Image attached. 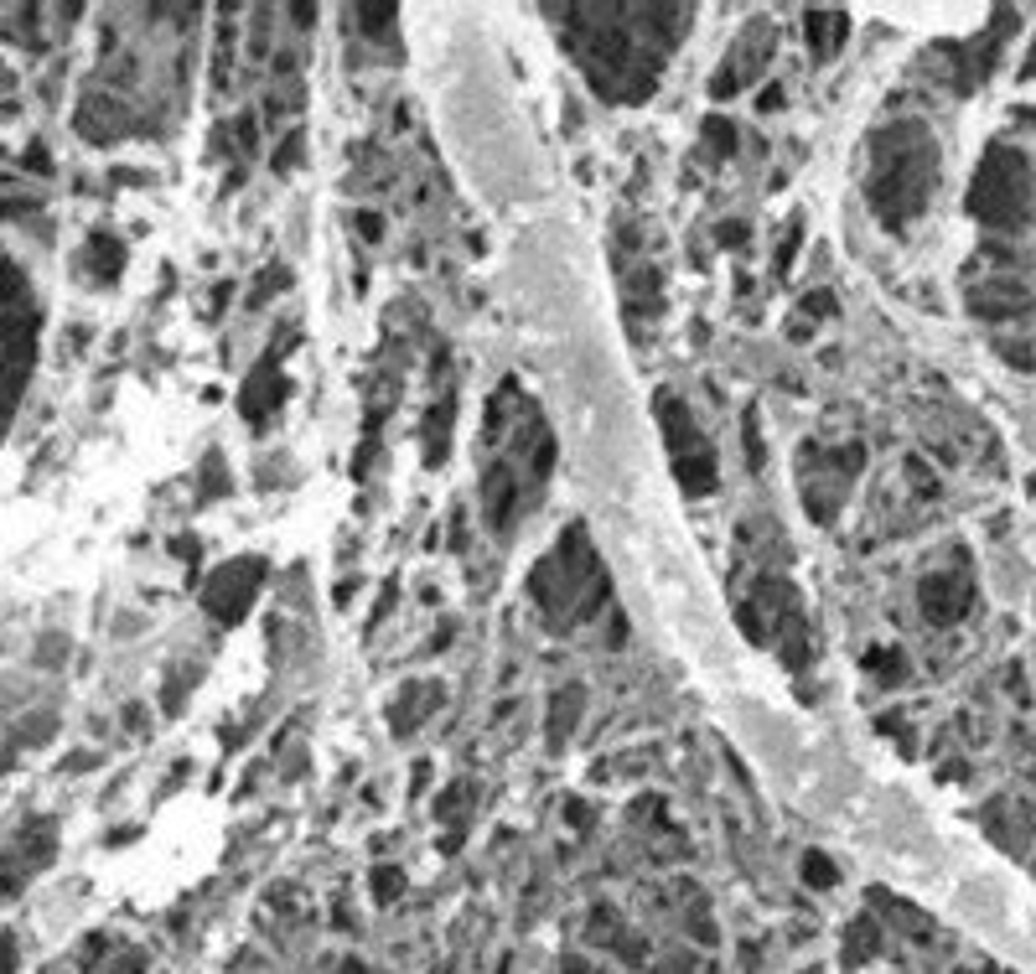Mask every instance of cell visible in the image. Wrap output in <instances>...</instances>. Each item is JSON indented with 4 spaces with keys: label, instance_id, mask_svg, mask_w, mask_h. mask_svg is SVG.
<instances>
[{
    "label": "cell",
    "instance_id": "obj_1",
    "mask_svg": "<svg viewBox=\"0 0 1036 974\" xmlns=\"http://www.w3.org/2000/svg\"><path fill=\"white\" fill-rule=\"evenodd\" d=\"M591 89L643 104L658 89L669 47L690 32V5H549Z\"/></svg>",
    "mask_w": 1036,
    "mask_h": 974
},
{
    "label": "cell",
    "instance_id": "obj_2",
    "mask_svg": "<svg viewBox=\"0 0 1036 974\" xmlns=\"http://www.w3.org/2000/svg\"><path fill=\"white\" fill-rule=\"evenodd\" d=\"M938 187V141L923 120H891L871 141L866 198L887 228H907Z\"/></svg>",
    "mask_w": 1036,
    "mask_h": 974
},
{
    "label": "cell",
    "instance_id": "obj_3",
    "mask_svg": "<svg viewBox=\"0 0 1036 974\" xmlns=\"http://www.w3.org/2000/svg\"><path fill=\"white\" fill-rule=\"evenodd\" d=\"M528 596H534V607L545 612V623L560 627V632L591 623V617L606 607V570H601V560L591 555V539H586L581 524L565 529L560 545L534 566Z\"/></svg>",
    "mask_w": 1036,
    "mask_h": 974
},
{
    "label": "cell",
    "instance_id": "obj_4",
    "mask_svg": "<svg viewBox=\"0 0 1036 974\" xmlns=\"http://www.w3.org/2000/svg\"><path fill=\"white\" fill-rule=\"evenodd\" d=\"M32 352H37V301L26 276H16L0 259V425L11 421L26 373H32Z\"/></svg>",
    "mask_w": 1036,
    "mask_h": 974
},
{
    "label": "cell",
    "instance_id": "obj_5",
    "mask_svg": "<svg viewBox=\"0 0 1036 974\" xmlns=\"http://www.w3.org/2000/svg\"><path fill=\"white\" fill-rule=\"evenodd\" d=\"M1026 198H1032L1026 156L995 141V146L984 150L974 182H969V213H974L984 228H1021V223H1026Z\"/></svg>",
    "mask_w": 1036,
    "mask_h": 974
},
{
    "label": "cell",
    "instance_id": "obj_6",
    "mask_svg": "<svg viewBox=\"0 0 1036 974\" xmlns=\"http://www.w3.org/2000/svg\"><path fill=\"white\" fill-rule=\"evenodd\" d=\"M658 425H664V441H669V461H673V478H679V488L690 497L710 493L715 488V451H710V441L700 436V425H694V415L673 394H658Z\"/></svg>",
    "mask_w": 1036,
    "mask_h": 974
},
{
    "label": "cell",
    "instance_id": "obj_7",
    "mask_svg": "<svg viewBox=\"0 0 1036 974\" xmlns=\"http://www.w3.org/2000/svg\"><path fill=\"white\" fill-rule=\"evenodd\" d=\"M265 575H270V560H265V555H238V560L219 566L213 575H208V586H202V607H208V617L223 623V627L244 623V612L255 607Z\"/></svg>",
    "mask_w": 1036,
    "mask_h": 974
},
{
    "label": "cell",
    "instance_id": "obj_8",
    "mask_svg": "<svg viewBox=\"0 0 1036 974\" xmlns=\"http://www.w3.org/2000/svg\"><path fill=\"white\" fill-rule=\"evenodd\" d=\"M767 57H772V26H767V21H751L742 32V42H736L731 63H721V74L710 78V99H731L742 83H751V78L762 74Z\"/></svg>",
    "mask_w": 1036,
    "mask_h": 974
},
{
    "label": "cell",
    "instance_id": "obj_9",
    "mask_svg": "<svg viewBox=\"0 0 1036 974\" xmlns=\"http://www.w3.org/2000/svg\"><path fill=\"white\" fill-rule=\"evenodd\" d=\"M917 602H923V617L933 627H954L974 607V581L963 570H938V575H927L917 586Z\"/></svg>",
    "mask_w": 1036,
    "mask_h": 974
},
{
    "label": "cell",
    "instance_id": "obj_10",
    "mask_svg": "<svg viewBox=\"0 0 1036 974\" xmlns=\"http://www.w3.org/2000/svg\"><path fill=\"white\" fill-rule=\"evenodd\" d=\"M286 352V348H280ZM280 352L275 358H265V363L249 373V384L238 389V410H244V421H265L286 394H291V384H286V373H280Z\"/></svg>",
    "mask_w": 1036,
    "mask_h": 974
},
{
    "label": "cell",
    "instance_id": "obj_11",
    "mask_svg": "<svg viewBox=\"0 0 1036 974\" xmlns=\"http://www.w3.org/2000/svg\"><path fill=\"white\" fill-rule=\"evenodd\" d=\"M482 503H488L492 534H509L513 508H519V472H513V467H492L488 482H482Z\"/></svg>",
    "mask_w": 1036,
    "mask_h": 974
},
{
    "label": "cell",
    "instance_id": "obj_12",
    "mask_svg": "<svg viewBox=\"0 0 1036 974\" xmlns=\"http://www.w3.org/2000/svg\"><path fill=\"white\" fill-rule=\"evenodd\" d=\"M803 37L814 47V57H835L839 42L850 37V11H835V5H814L803 16Z\"/></svg>",
    "mask_w": 1036,
    "mask_h": 974
},
{
    "label": "cell",
    "instance_id": "obj_13",
    "mask_svg": "<svg viewBox=\"0 0 1036 974\" xmlns=\"http://www.w3.org/2000/svg\"><path fill=\"white\" fill-rule=\"evenodd\" d=\"M581 710H586V690H581V684H565L560 695L549 699V747H555V752H560L565 736L576 731Z\"/></svg>",
    "mask_w": 1036,
    "mask_h": 974
},
{
    "label": "cell",
    "instance_id": "obj_14",
    "mask_svg": "<svg viewBox=\"0 0 1036 974\" xmlns=\"http://www.w3.org/2000/svg\"><path fill=\"white\" fill-rule=\"evenodd\" d=\"M420 705H441V690H431V684H410L394 705H389V726H394V736H410L420 726Z\"/></svg>",
    "mask_w": 1036,
    "mask_h": 974
},
{
    "label": "cell",
    "instance_id": "obj_15",
    "mask_svg": "<svg viewBox=\"0 0 1036 974\" xmlns=\"http://www.w3.org/2000/svg\"><path fill=\"white\" fill-rule=\"evenodd\" d=\"M89 259H93V276L114 280L120 270H125V244L114 239V234H93V239H89Z\"/></svg>",
    "mask_w": 1036,
    "mask_h": 974
},
{
    "label": "cell",
    "instance_id": "obj_16",
    "mask_svg": "<svg viewBox=\"0 0 1036 974\" xmlns=\"http://www.w3.org/2000/svg\"><path fill=\"white\" fill-rule=\"evenodd\" d=\"M452 415H456V400L446 394V400L431 410V421H425V425H431V446H425V461H431V467L446 457V441H452Z\"/></svg>",
    "mask_w": 1036,
    "mask_h": 974
},
{
    "label": "cell",
    "instance_id": "obj_17",
    "mask_svg": "<svg viewBox=\"0 0 1036 974\" xmlns=\"http://www.w3.org/2000/svg\"><path fill=\"white\" fill-rule=\"evenodd\" d=\"M866 669H871L881 684H902L907 680V653H902V648H871V653H866Z\"/></svg>",
    "mask_w": 1036,
    "mask_h": 974
},
{
    "label": "cell",
    "instance_id": "obj_18",
    "mask_svg": "<svg viewBox=\"0 0 1036 974\" xmlns=\"http://www.w3.org/2000/svg\"><path fill=\"white\" fill-rule=\"evenodd\" d=\"M876 954V922L871 918H855L850 938H845V964H866Z\"/></svg>",
    "mask_w": 1036,
    "mask_h": 974
},
{
    "label": "cell",
    "instance_id": "obj_19",
    "mask_svg": "<svg viewBox=\"0 0 1036 974\" xmlns=\"http://www.w3.org/2000/svg\"><path fill=\"white\" fill-rule=\"evenodd\" d=\"M1021 306H1026L1021 291H995V295H980V301H974L980 316H1011V312H1021Z\"/></svg>",
    "mask_w": 1036,
    "mask_h": 974
},
{
    "label": "cell",
    "instance_id": "obj_20",
    "mask_svg": "<svg viewBox=\"0 0 1036 974\" xmlns=\"http://www.w3.org/2000/svg\"><path fill=\"white\" fill-rule=\"evenodd\" d=\"M705 146H710V156H731V150H736V125L705 120Z\"/></svg>",
    "mask_w": 1036,
    "mask_h": 974
},
{
    "label": "cell",
    "instance_id": "obj_21",
    "mask_svg": "<svg viewBox=\"0 0 1036 974\" xmlns=\"http://www.w3.org/2000/svg\"><path fill=\"white\" fill-rule=\"evenodd\" d=\"M353 11H358V26H364V32H389V26H394V5L368 0V5H353Z\"/></svg>",
    "mask_w": 1036,
    "mask_h": 974
},
{
    "label": "cell",
    "instance_id": "obj_22",
    "mask_svg": "<svg viewBox=\"0 0 1036 974\" xmlns=\"http://www.w3.org/2000/svg\"><path fill=\"white\" fill-rule=\"evenodd\" d=\"M803 876H809V886H818V892H824V886H835V882H839V871H835V865H829V861H824L818 850H809V855H803Z\"/></svg>",
    "mask_w": 1036,
    "mask_h": 974
},
{
    "label": "cell",
    "instance_id": "obj_23",
    "mask_svg": "<svg viewBox=\"0 0 1036 974\" xmlns=\"http://www.w3.org/2000/svg\"><path fill=\"white\" fill-rule=\"evenodd\" d=\"M400 892H404L400 865H379V871H374V897H379V902H394Z\"/></svg>",
    "mask_w": 1036,
    "mask_h": 974
},
{
    "label": "cell",
    "instance_id": "obj_24",
    "mask_svg": "<svg viewBox=\"0 0 1036 974\" xmlns=\"http://www.w3.org/2000/svg\"><path fill=\"white\" fill-rule=\"evenodd\" d=\"M213 493H223V461H219V451L202 461V497H213Z\"/></svg>",
    "mask_w": 1036,
    "mask_h": 974
},
{
    "label": "cell",
    "instance_id": "obj_25",
    "mask_svg": "<svg viewBox=\"0 0 1036 974\" xmlns=\"http://www.w3.org/2000/svg\"><path fill=\"white\" fill-rule=\"evenodd\" d=\"M799 239H803V228H788V239H782V249H778V276H788V270H793V255H799Z\"/></svg>",
    "mask_w": 1036,
    "mask_h": 974
},
{
    "label": "cell",
    "instance_id": "obj_26",
    "mask_svg": "<svg viewBox=\"0 0 1036 974\" xmlns=\"http://www.w3.org/2000/svg\"><path fill=\"white\" fill-rule=\"evenodd\" d=\"M296 156H301V135H296V130H291V135H286V146L275 150V171H291V166H296Z\"/></svg>",
    "mask_w": 1036,
    "mask_h": 974
},
{
    "label": "cell",
    "instance_id": "obj_27",
    "mask_svg": "<svg viewBox=\"0 0 1036 974\" xmlns=\"http://www.w3.org/2000/svg\"><path fill=\"white\" fill-rule=\"evenodd\" d=\"M286 280H291V276H286V270H275V276H259V286H255V301H249V306H265V295H270V291H280Z\"/></svg>",
    "mask_w": 1036,
    "mask_h": 974
},
{
    "label": "cell",
    "instance_id": "obj_28",
    "mask_svg": "<svg viewBox=\"0 0 1036 974\" xmlns=\"http://www.w3.org/2000/svg\"><path fill=\"white\" fill-rule=\"evenodd\" d=\"M803 312L829 316V312H835V301H829V291H814V295H803Z\"/></svg>",
    "mask_w": 1036,
    "mask_h": 974
},
{
    "label": "cell",
    "instance_id": "obj_29",
    "mask_svg": "<svg viewBox=\"0 0 1036 974\" xmlns=\"http://www.w3.org/2000/svg\"><path fill=\"white\" fill-rule=\"evenodd\" d=\"M358 234H364V239H368V244H374V239H379V234H383V223H379V213H358Z\"/></svg>",
    "mask_w": 1036,
    "mask_h": 974
},
{
    "label": "cell",
    "instance_id": "obj_30",
    "mask_svg": "<svg viewBox=\"0 0 1036 974\" xmlns=\"http://www.w3.org/2000/svg\"><path fill=\"white\" fill-rule=\"evenodd\" d=\"M778 104H782V89H762V99H757V110H778Z\"/></svg>",
    "mask_w": 1036,
    "mask_h": 974
},
{
    "label": "cell",
    "instance_id": "obj_31",
    "mask_svg": "<svg viewBox=\"0 0 1036 974\" xmlns=\"http://www.w3.org/2000/svg\"><path fill=\"white\" fill-rule=\"evenodd\" d=\"M291 16H296V26H311V21H316V5H291Z\"/></svg>",
    "mask_w": 1036,
    "mask_h": 974
},
{
    "label": "cell",
    "instance_id": "obj_32",
    "mask_svg": "<svg viewBox=\"0 0 1036 974\" xmlns=\"http://www.w3.org/2000/svg\"><path fill=\"white\" fill-rule=\"evenodd\" d=\"M565 814H570V825H586V819H591V809H586V804H570Z\"/></svg>",
    "mask_w": 1036,
    "mask_h": 974
},
{
    "label": "cell",
    "instance_id": "obj_33",
    "mask_svg": "<svg viewBox=\"0 0 1036 974\" xmlns=\"http://www.w3.org/2000/svg\"><path fill=\"white\" fill-rule=\"evenodd\" d=\"M5 964H11V949H5V938H0V974H5Z\"/></svg>",
    "mask_w": 1036,
    "mask_h": 974
}]
</instances>
